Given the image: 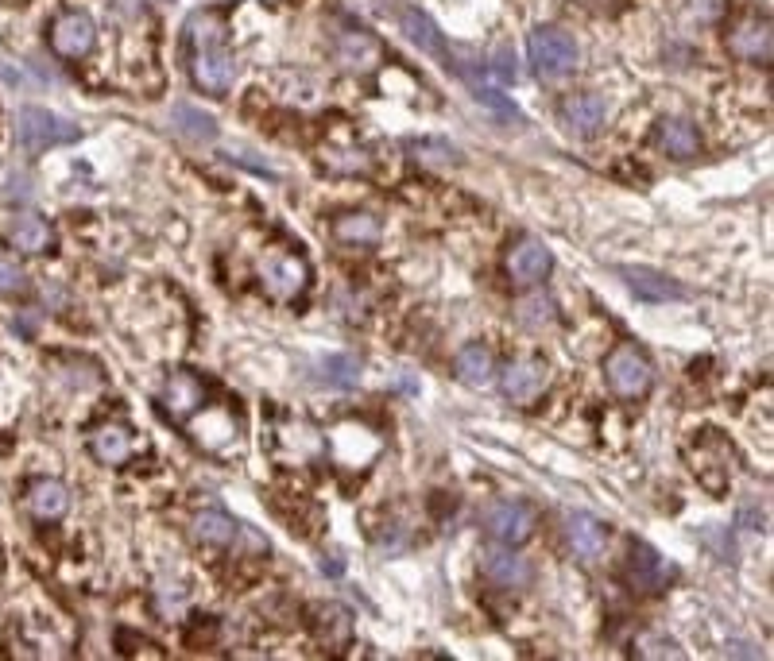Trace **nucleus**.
I'll return each mask as SVG.
<instances>
[{
  "mask_svg": "<svg viewBox=\"0 0 774 661\" xmlns=\"http://www.w3.org/2000/svg\"><path fill=\"white\" fill-rule=\"evenodd\" d=\"M190 78L209 97H225L237 82V58L225 43V24L217 16L190 20Z\"/></svg>",
  "mask_w": 774,
  "mask_h": 661,
  "instance_id": "nucleus-1",
  "label": "nucleus"
},
{
  "mask_svg": "<svg viewBox=\"0 0 774 661\" xmlns=\"http://www.w3.org/2000/svg\"><path fill=\"white\" fill-rule=\"evenodd\" d=\"M82 132L78 124H70L66 116L51 113V109H39V105H24L16 113V144L24 151H47V147L74 144Z\"/></svg>",
  "mask_w": 774,
  "mask_h": 661,
  "instance_id": "nucleus-2",
  "label": "nucleus"
},
{
  "mask_svg": "<svg viewBox=\"0 0 774 661\" xmlns=\"http://www.w3.org/2000/svg\"><path fill=\"white\" fill-rule=\"evenodd\" d=\"M527 51H531L535 74L546 78V82L566 78V74H573V66H577V43H573V35H566V31L558 28H538L531 35V43H527Z\"/></svg>",
  "mask_w": 774,
  "mask_h": 661,
  "instance_id": "nucleus-3",
  "label": "nucleus"
},
{
  "mask_svg": "<svg viewBox=\"0 0 774 661\" xmlns=\"http://www.w3.org/2000/svg\"><path fill=\"white\" fill-rule=\"evenodd\" d=\"M604 372H608V387L620 395V399H643L651 391V360L639 352L635 345H620L608 352L604 360Z\"/></svg>",
  "mask_w": 774,
  "mask_h": 661,
  "instance_id": "nucleus-4",
  "label": "nucleus"
},
{
  "mask_svg": "<svg viewBox=\"0 0 774 661\" xmlns=\"http://www.w3.org/2000/svg\"><path fill=\"white\" fill-rule=\"evenodd\" d=\"M535 526H538V515L527 507V503H519V499L492 503L488 515H484V530H488L500 546H519V542H527V538L535 534Z\"/></svg>",
  "mask_w": 774,
  "mask_h": 661,
  "instance_id": "nucleus-5",
  "label": "nucleus"
},
{
  "mask_svg": "<svg viewBox=\"0 0 774 661\" xmlns=\"http://www.w3.org/2000/svg\"><path fill=\"white\" fill-rule=\"evenodd\" d=\"M260 279H264V290L279 302H295L298 294L310 283V271H306V259L291 256V252H279V256H268L260 263Z\"/></svg>",
  "mask_w": 774,
  "mask_h": 661,
  "instance_id": "nucleus-6",
  "label": "nucleus"
},
{
  "mask_svg": "<svg viewBox=\"0 0 774 661\" xmlns=\"http://www.w3.org/2000/svg\"><path fill=\"white\" fill-rule=\"evenodd\" d=\"M546 383H550V368H546L542 356H519V360H511L504 372H500L504 395L519 406L535 403L538 395L546 391Z\"/></svg>",
  "mask_w": 774,
  "mask_h": 661,
  "instance_id": "nucleus-7",
  "label": "nucleus"
},
{
  "mask_svg": "<svg viewBox=\"0 0 774 661\" xmlns=\"http://www.w3.org/2000/svg\"><path fill=\"white\" fill-rule=\"evenodd\" d=\"M627 576H631V588H639V592L655 596V592H662V588H670V580L678 576V569H674V561H666L658 549L639 542V546L631 549Z\"/></svg>",
  "mask_w": 774,
  "mask_h": 661,
  "instance_id": "nucleus-8",
  "label": "nucleus"
},
{
  "mask_svg": "<svg viewBox=\"0 0 774 661\" xmlns=\"http://www.w3.org/2000/svg\"><path fill=\"white\" fill-rule=\"evenodd\" d=\"M480 573L488 576L496 588H504V592H519V588H527V584L535 580L531 561L519 557V553H511V546L480 553Z\"/></svg>",
  "mask_w": 774,
  "mask_h": 661,
  "instance_id": "nucleus-9",
  "label": "nucleus"
},
{
  "mask_svg": "<svg viewBox=\"0 0 774 661\" xmlns=\"http://www.w3.org/2000/svg\"><path fill=\"white\" fill-rule=\"evenodd\" d=\"M93 43H97V28H93L86 12H66L51 28V47L62 58H86L93 51Z\"/></svg>",
  "mask_w": 774,
  "mask_h": 661,
  "instance_id": "nucleus-10",
  "label": "nucleus"
},
{
  "mask_svg": "<svg viewBox=\"0 0 774 661\" xmlns=\"http://www.w3.org/2000/svg\"><path fill=\"white\" fill-rule=\"evenodd\" d=\"M550 267H554V256H550V248H546L542 240H535V236L519 240V244L511 248V256H507V271H511V279H515L519 287L538 283Z\"/></svg>",
  "mask_w": 774,
  "mask_h": 661,
  "instance_id": "nucleus-11",
  "label": "nucleus"
},
{
  "mask_svg": "<svg viewBox=\"0 0 774 661\" xmlns=\"http://www.w3.org/2000/svg\"><path fill=\"white\" fill-rule=\"evenodd\" d=\"M728 47L732 55L747 58V62H771V24L767 16H747L736 28L728 31Z\"/></svg>",
  "mask_w": 774,
  "mask_h": 661,
  "instance_id": "nucleus-12",
  "label": "nucleus"
},
{
  "mask_svg": "<svg viewBox=\"0 0 774 661\" xmlns=\"http://www.w3.org/2000/svg\"><path fill=\"white\" fill-rule=\"evenodd\" d=\"M206 399V387L202 379L190 372H171V379L163 383V410L175 418V422H186L198 406Z\"/></svg>",
  "mask_w": 774,
  "mask_h": 661,
  "instance_id": "nucleus-13",
  "label": "nucleus"
},
{
  "mask_svg": "<svg viewBox=\"0 0 774 661\" xmlns=\"http://www.w3.org/2000/svg\"><path fill=\"white\" fill-rule=\"evenodd\" d=\"M620 275H624L627 287L635 290V298H643V302H678V298H685L682 283H674L670 275H662L655 267H620Z\"/></svg>",
  "mask_w": 774,
  "mask_h": 661,
  "instance_id": "nucleus-14",
  "label": "nucleus"
},
{
  "mask_svg": "<svg viewBox=\"0 0 774 661\" xmlns=\"http://www.w3.org/2000/svg\"><path fill=\"white\" fill-rule=\"evenodd\" d=\"M90 449L93 457L101 460V464H109V468H120V464H128L132 453H136V437L128 426H120V422H109V426H97L90 437Z\"/></svg>",
  "mask_w": 774,
  "mask_h": 661,
  "instance_id": "nucleus-15",
  "label": "nucleus"
},
{
  "mask_svg": "<svg viewBox=\"0 0 774 661\" xmlns=\"http://www.w3.org/2000/svg\"><path fill=\"white\" fill-rule=\"evenodd\" d=\"M380 236H384L380 221H376L372 213H364V209L341 213V217L333 221V240L345 244V248H376Z\"/></svg>",
  "mask_w": 774,
  "mask_h": 661,
  "instance_id": "nucleus-16",
  "label": "nucleus"
},
{
  "mask_svg": "<svg viewBox=\"0 0 774 661\" xmlns=\"http://www.w3.org/2000/svg\"><path fill=\"white\" fill-rule=\"evenodd\" d=\"M566 542L581 561H596L604 553V526L593 515H566Z\"/></svg>",
  "mask_w": 774,
  "mask_h": 661,
  "instance_id": "nucleus-17",
  "label": "nucleus"
},
{
  "mask_svg": "<svg viewBox=\"0 0 774 661\" xmlns=\"http://www.w3.org/2000/svg\"><path fill=\"white\" fill-rule=\"evenodd\" d=\"M562 120L573 136H593L596 128L604 124V101L596 93H577V97H566L562 105Z\"/></svg>",
  "mask_w": 774,
  "mask_h": 661,
  "instance_id": "nucleus-18",
  "label": "nucleus"
},
{
  "mask_svg": "<svg viewBox=\"0 0 774 661\" xmlns=\"http://www.w3.org/2000/svg\"><path fill=\"white\" fill-rule=\"evenodd\" d=\"M337 62L345 70H372L380 62V43L368 35V31H345L337 39Z\"/></svg>",
  "mask_w": 774,
  "mask_h": 661,
  "instance_id": "nucleus-19",
  "label": "nucleus"
},
{
  "mask_svg": "<svg viewBox=\"0 0 774 661\" xmlns=\"http://www.w3.org/2000/svg\"><path fill=\"white\" fill-rule=\"evenodd\" d=\"M28 507L35 518L43 522H55L70 511V491L62 488L59 480H35L28 488Z\"/></svg>",
  "mask_w": 774,
  "mask_h": 661,
  "instance_id": "nucleus-20",
  "label": "nucleus"
},
{
  "mask_svg": "<svg viewBox=\"0 0 774 661\" xmlns=\"http://www.w3.org/2000/svg\"><path fill=\"white\" fill-rule=\"evenodd\" d=\"M496 375V360H492V348L484 345H465L457 352V379L465 387H488Z\"/></svg>",
  "mask_w": 774,
  "mask_h": 661,
  "instance_id": "nucleus-21",
  "label": "nucleus"
},
{
  "mask_svg": "<svg viewBox=\"0 0 774 661\" xmlns=\"http://www.w3.org/2000/svg\"><path fill=\"white\" fill-rule=\"evenodd\" d=\"M658 147L670 155V159H693L697 147H701V136L689 120H662L658 124Z\"/></svg>",
  "mask_w": 774,
  "mask_h": 661,
  "instance_id": "nucleus-22",
  "label": "nucleus"
},
{
  "mask_svg": "<svg viewBox=\"0 0 774 661\" xmlns=\"http://www.w3.org/2000/svg\"><path fill=\"white\" fill-rule=\"evenodd\" d=\"M171 124H175L179 136L194 140V144H213L217 140V120L209 113H202V109H194V105H186V101H179L171 109Z\"/></svg>",
  "mask_w": 774,
  "mask_h": 661,
  "instance_id": "nucleus-23",
  "label": "nucleus"
},
{
  "mask_svg": "<svg viewBox=\"0 0 774 661\" xmlns=\"http://www.w3.org/2000/svg\"><path fill=\"white\" fill-rule=\"evenodd\" d=\"M237 522L225 515V511H202V515L194 518V538L202 542V546H233V538H237Z\"/></svg>",
  "mask_w": 774,
  "mask_h": 661,
  "instance_id": "nucleus-24",
  "label": "nucleus"
},
{
  "mask_svg": "<svg viewBox=\"0 0 774 661\" xmlns=\"http://www.w3.org/2000/svg\"><path fill=\"white\" fill-rule=\"evenodd\" d=\"M8 240H12V248H20V252H47L51 248V240H55V232L47 221H39V217H20L12 229H8Z\"/></svg>",
  "mask_w": 774,
  "mask_h": 661,
  "instance_id": "nucleus-25",
  "label": "nucleus"
},
{
  "mask_svg": "<svg viewBox=\"0 0 774 661\" xmlns=\"http://www.w3.org/2000/svg\"><path fill=\"white\" fill-rule=\"evenodd\" d=\"M403 31L411 35V43H418L422 51L446 58V39H442V31L430 24V16H422V12H415V8H407V12H403Z\"/></svg>",
  "mask_w": 774,
  "mask_h": 661,
  "instance_id": "nucleus-26",
  "label": "nucleus"
},
{
  "mask_svg": "<svg viewBox=\"0 0 774 661\" xmlns=\"http://www.w3.org/2000/svg\"><path fill=\"white\" fill-rule=\"evenodd\" d=\"M322 375H326L329 387L349 391V387H357L360 383V360L357 356H326V360H322Z\"/></svg>",
  "mask_w": 774,
  "mask_h": 661,
  "instance_id": "nucleus-27",
  "label": "nucleus"
},
{
  "mask_svg": "<svg viewBox=\"0 0 774 661\" xmlns=\"http://www.w3.org/2000/svg\"><path fill=\"white\" fill-rule=\"evenodd\" d=\"M411 151H415L418 163H430V167H449V163H461V151L449 144V140H411Z\"/></svg>",
  "mask_w": 774,
  "mask_h": 661,
  "instance_id": "nucleus-28",
  "label": "nucleus"
},
{
  "mask_svg": "<svg viewBox=\"0 0 774 661\" xmlns=\"http://www.w3.org/2000/svg\"><path fill=\"white\" fill-rule=\"evenodd\" d=\"M519 317H523L527 325H550V321H554V302H550L546 294H531V298L519 302Z\"/></svg>",
  "mask_w": 774,
  "mask_h": 661,
  "instance_id": "nucleus-29",
  "label": "nucleus"
},
{
  "mask_svg": "<svg viewBox=\"0 0 774 661\" xmlns=\"http://www.w3.org/2000/svg\"><path fill=\"white\" fill-rule=\"evenodd\" d=\"M0 294H28V275L12 256H0Z\"/></svg>",
  "mask_w": 774,
  "mask_h": 661,
  "instance_id": "nucleus-30",
  "label": "nucleus"
},
{
  "mask_svg": "<svg viewBox=\"0 0 774 661\" xmlns=\"http://www.w3.org/2000/svg\"><path fill=\"white\" fill-rule=\"evenodd\" d=\"M477 101H484L488 109H496L500 116H515V105L507 101V97H500V89H492V86H477Z\"/></svg>",
  "mask_w": 774,
  "mask_h": 661,
  "instance_id": "nucleus-31",
  "label": "nucleus"
},
{
  "mask_svg": "<svg viewBox=\"0 0 774 661\" xmlns=\"http://www.w3.org/2000/svg\"><path fill=\"white\" fill-rule=\"evenodd\" d=\"M492 74H496L500 82H515V58L507 55V51H500L496 62H492Z\"/></svg>",
  "mask_w": 774,
  "mask_h": 661,
  "instance_id": "nucleus-32",
  "label": "nucleus"
}]
</instances>
